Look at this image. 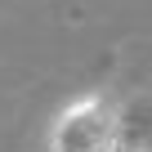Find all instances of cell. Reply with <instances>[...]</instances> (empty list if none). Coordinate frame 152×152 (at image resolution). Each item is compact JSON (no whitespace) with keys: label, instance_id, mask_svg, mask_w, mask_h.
Returning a JSON list of instances; mask_svg holds the SVG:
<instances>
[{"label":"cell","instance_id":"obj_1","mask_svg":"<svg viewBox=\"0 0 152 152\" xmlns=\"http://www.w3.org/2000/svg\"><path fill=\"white\" fill-rule=\"evenodd\" d=\"M54 148H58V152H116V148H121L116 112L103 107L99 99L81 103L76 112L63 116V125H58V134H54Z\"/></svg>","mask_w":152,"mask_h":152},{"label":"cell","instance_id":"obj_2","mask_svg":"<svg viewBox=\"0 0 152 152\" xmlns=\"http://www.w3.org/2000/svg\"><path fill=\"white\" fill-rule=\"evenodd\" d=\"M116 125H121V148H152V103L148 99L130 103L116 116Z\"/></svg>","mask_w":152,"mask_h":152},{"label":"cell","instance_id":"obj_3","mask_svg":"<svg viewBox=\"0 0 152 152\" xmlns=\"http://www.w3.org/2000/svg\"><path fill=\"white\" fill-rule=\"evenodd\" d=\"M116 152H152V148H116Z\"/></svg>","mask_w":152,"mask_h":152}]
</instances>
